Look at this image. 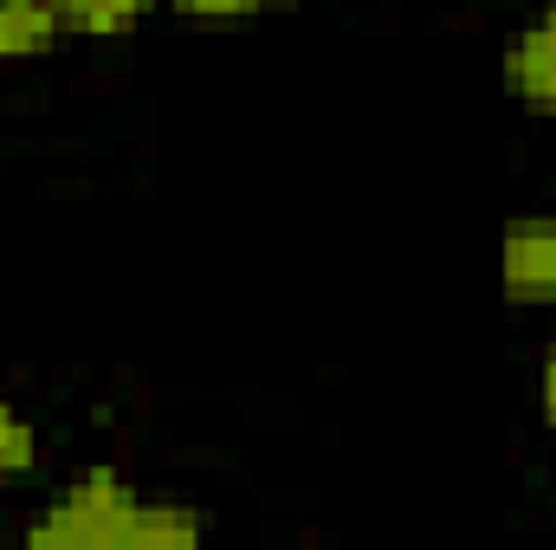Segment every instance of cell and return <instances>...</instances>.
<instances>
[{"label": "cell", "mask_w": 556, "mask_h": 550, "mask_svg": "<svg viewBox=\"0 0 556 550\" xmlns=\"http://www.w3.org/2000/svg\"><path fill=\"white\" fill-rule=\"evenodd\" d=\"M142 499L149 492L124 466H85V473H72L20 525V545H33V550H137Z\"/></svg>", "instance_id": "1"}, {"label": "cell", "mask_w": 556, "mask_h": 550, "mask_svg": "<svg viewBox=\"0 0 556 550\" xmlns=\"http://www.w3.org/2000/svg\"><path fill=\"white\" fill-rule=\"evenodd\" d=\"M498 291L518 311H556V208L498 227Z\"/></svg>", "instance_id": "2"}, {"label": "cell", "mask_w": 556, "mask_h": 550, "mask_svg": "<svg viewBox=\"0 0 556 550\" xmlns=\"http://www.w3.org/2000/svg\"><path fill=\"white\" fill-rule=\"evenodd\" d=\"M498 78L531 117H556V0H538L518 20V33L498 52Z\"/></svg>", "instance_id": "3"}, {"label": "cell", "mask_w": 556, "mask_h": 550, "mask_svg": "<svg viewBox=\"0 0 556 550\" xmlns=\"http://www.w3.org/2000/svg\"><path fill=\"white\" fill-rule=\"evenodd\" d=\"M72 33L59 20L52 0H0V65H26V59H46L59 52Z\"/></svg>", "instance_id": "4"}, {"label": "cell", "mask_w": 556, "mask_h": 550, "mask_svg": "<svg viewBox=\"0 0 556 550\" xmlns=\"http://www.w3.org/2000/svg\"><path fill=\"white\" fill-rule=\"evenodd\" d=\"M59 7V20H65V33L72 39H130L142 33V20L162 7V0H52Z\"/></svg>", "instance_id": "5"}, {"label": "cell", "mask_w": 556, "mask_h": 550, "mask_svg": "<svg viewBox=\"0 0 556 550\" xmlns=\"http://www.w3.org/2000/svg\"><path fill=\"white\" fill-rule=\"evenodd\" d=\"M33 466H39V427H33V414H20L0 396V486L26 479Z\"/></svg>", "instance_id": "6"}, {"label": "cell", "mask_w": 556, "mask_h": 550, "mask_svg": "<svg viewBox=\"0 0 556 550\" xmlns=\"http://www.w3.org/2000/svg\"><path fill=\"white\" fill-rule=\"evenodd\" d=\"M181 20H260V13H298L304 0H162Z\"/></svg>", "instance_id": "7"}, {"label": "cell", "mask_w": 556, "mask_h": 550, "mask_svg": "<svg viewBox=\"0 0 556 550\" xmlns=\"http://www.w3.org/2000/svg\"><path fill=\"white\" fill-rule=\"evenodd\" d=\"M531 402H538V421L556 434V350H544L538 363V383H531Z\"/></svg>", "instance_id": "8"}]
</instances>
